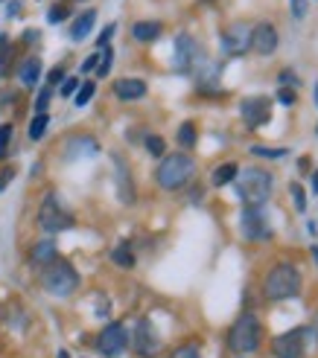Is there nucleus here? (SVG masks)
<instances>
[{
	"label": "nucleus",
	"instance_id": "nucleus-6",
	"mask_svg": "<svg viewBox=\"0 0 318 358\" xmlns=\"http://www.w3.org/2000/svg\"><path fill=\"white\" fill-rule=\"evenodd\" d=\"M38 224L44 227L47 233H59V231H67V227H73V216L62 207L59 195L56 193H47L44 204L38 210Z\"/></svg>",
	"mask_w": 318,
	"mask_h": 358
},
{
	"label": "nucleus",
	"instance_id": "nucleus-17",
	"mask_svg": "<svg viewBox=\"0 0 318 358\" xmlns=\"http://www.w3.org/2000/svg\"><path fill=\"white\" fill-rule=\"evenodd\" d=\"M161 33H164V26H161L158 21H137V24L132 26V35H134L137 41H143V44H146V41H155Z\"/></svg>",
	"mask_w": 318,
	"mask_h": 358
},
{
	"label": "nucleus",
	"instance_id": "nucleus-33",
	"mask_svg": "<svg viewBox=\"0 0 318 358\" xmlns=\"http://www.w3.org/2000/svg\"><path fill=\"white\" fill-rule=\"evenodd\" d=\"M251 152L260 154V157H283V154H286L283 149H266V146H254Z\"/></svg>",
	"mask_w": 318,
	"mask_h": 358
},
{
	"label": "nucleus",
	"instance_id": "nucleus-2",
	"mask_svg": "<svg viewBox=\"0 0 318 358\" xmlns=\"http://www.w3.org/2000/svg\"><path fill=\"white\" fill-rule=\"evenodd\" d=\"M193 172H196V161H193L190 154L175 152V154H167L161 161L155 178H158V184L164 190H182L184 184L193 178Z\"/></svg>",
	"mask_w": 318,
	"mask_h": 358
},
{
	"label": "nucleus",
	"instance_id": "nucleus-14",
	"mask_svg": "<svg viewBox=\"0 0 318 358\" xmlns=\"http://www.w3.org/2000/svg\"><path fill=\"white\" fill-rule=\"evenodd\" d=\"M202 62V50L190 35H178L175 38V67L178 70H190L193 64Z\"/></svg>",
	"mask_w": 318,
	"mask_h": 358
},
{
	"label": "nucleus",
	"instance_id": "nucleus-8",
	"mask_svg": "<svg viewBox=\"0 0 318 358\" xmlns=\"http://www.w3.org/2000/svg\"><path fill=\"white\" fill-rule=\"evenodd\" d=\"M240 114H242V120H245L248 128L266 125L272 120V99L269 96H248V99H242Z\"/></svg>",
	"mask_w": 318,
	"mask_h": 358
},
{
	"label": "nucleus",
	"instance_id": "nucleus-7",
	"mask_svg": "<svg viewBox=\"0 0 318 358\" xmlns=\"http://www.w3.org/2000/svg\"><path fill=\"white\" fill-rule=\"evenodd\" d=\"M126 343H129L126 326L123 323H108L100 332V338H96V350H100L105 358H117L123 350H126Z\"/></svg>",
	"mask_w": 318,
	"mask_h": 358
},
{
	"label": "nucleus",
	"instance_id": "nucleus-21",
	"mask_svg": "<svg viewBox=\"0 0 318 358\" xmlns=\"http://www.w3.org/2000/svg\"><path fill=\"white\" fill-rule=\"evenodd\" d=\"M112 260H114L120 268H134V253H132V248H129V242H120V245L114 248V253H112Z\"/></svg>",
	"mask_w": 318,
	"mask_h": 358
},
{
	"label": "nucleus",
	"instance_id": "nucleus-12",
	"mask_svg": "<svg viewBox=\"0 0 318 358\" xmlns=\"http://www.w3.org/2000/svg\"><path fill=\"white\" fill-rule=\"evenodd\" d=\"M132 343H134V352L143 355V358L155 355V352L161 350V338H158V332H155V326H152V321H141V323H137Z\"/></svg>",
	"mask_w": 318,
	"mask_h": 358
},
{
	"label": "nucleus",
	"instance_id": "nucleus-10",
	"mask_svg": "<svg viewBox=\"0 0 318 358\" xmlns=\"http://www.w3.org/2000/svg\"><path fill=\"white\" fill-rule=\"evenodd\" d=\"M242 233H245V239H251V242H266L272 236L269 219L263 216L260 207H245V213H242Z\"/></svg>",
	"mask_w": 318,
	"mask_h": 358
},
{
	"label": "nucleus",
	"instance_id": "nucleus-31",
	"mask_svg": "<svg viewBox=\"0 0 318 358\" xmlns=\"http://www.w3.org/2000/svg\"><path fill=\"white\" fill-rule=\"evenodd\" d=\"M292 198H295V207L303 213L307 210V195H303V190L298 187V184H292Z\"/></svg>",
	"mask_w": 318,
	"mask_h": 358
},
{
	"label": "nucleus",
	"instance_id": "nucleus-11",
	"mask_svg": "<svg viewBox=\"0 0 318 358\" xmlns=\"http://www.w3.org/2000/svg\"><path fill=\"white\" fill-rule=\"evenodd\" d=\"M222 50L228 55H242L245 50H251V30L245 24H231L222 33Z\"/></svg>",
	"mask_w": 318,
	"mask_h": 358
},
{
	"label": "nucleus",
	"instance_id": "nucleus-22",
	"mask_svg": "<svg viewBox=\"0 0 318 358\" xmlns=\"http://www.w3.org/2000/svg\"><path fill=\"white\" fill-rule=\"evenodd\" d=\"M47 125H50L47 114H35L33 123H30V137L33 140H41V137H44V132H47Z\"/></svg>",
	"mask_w": 318,
	"mask_h": 358
},
{
	"label": "nucleus",
	"instance_id": "nucleus-13",
	"mask_svg": "<svg viewBox=\"0 0 318 358\" xmlns=\"http://www.w3.org/2000/svg\"><path fill=\"white\" fill-rule=\"evenodd\" d=\"M251 50L260 53V55H272L274 50H278V30H274L269 21L257 24L251 30Z\"/></svg>",
	"mask_w": 318,
	"mask_h": 358
},
{
	"label": "nucleus",
	"instance_id": "nucleus-43",
	"mask_svg": "<svg viewBox=\"0 0 318 358\" xmlns=\"http://www.w3.org/2000/svg\"><path fill=\"white\" fill-rule=\"evenodd\" d=\"M315 105H318V84H315Z\"/></svg>",
	"mask_w": 318,
	"mask_h": 358
},
{
	"label": "nucleus",
	"instance_id": "nucleus-36",
	"mask_svg": "<svg viewBox=\"0 0 318 358\" xmlns=\"http://www.w3.org/2000/svg\"><path fill=\"white\" fill-rule=\"evenodd\" d=\"M114 30H117V26H114V24H108V26H105V33L100 35V41H96V44H100V47H105V44H108V41H112Z\"/></svg>",
	"mask_w": 318,
	"mask_h": 358
},
{
	"label": "nucleus",
	"instance_id": "nucleus-9",
	"mask_svg": "<svg viewBox=\"0 0 318 358\" xmlns=\"http://www.w3.org/2000/svg\"><path fill=\"white\" fill-rule=\"evenodd\" d=\"M272 350L278 358H303L307 350V329H292V332H283L272 341Z\"/></svg>",
	"mask_w": 318,
	"mask_h": 358
},
{
	"label": "nucleus",
	"instance_id": "nucleus-40",
	"mask_svg": "<svg viewBox=\"0 0 318 358\" xmlns=\"http://www.w3.org/2000/svg\"><path fill=\"white\" fill-rule=\"evenodd\" d=\"M281 82H283V84H289V82H295V76H292V73H283V76H281Z\"/></svg>",
	"mask_w": 318,
	"mask_h": 358
},
{
	"label": "nucleus",
	"instance_id": "nucleus-42",
	"mask_svg": "<svg viewBox=\"0 0 318 358\" xmlns=\"http://www.w3.org/2000/svg\"><path fill=\"white\" fill-rule=\"evenodd\" d=\"M59 358H71V355H67V352H64V350H62V352H59Z\"/></svg>",
	"mask_w": 318,
	"mask_h": 358
},
{
	"label": "nucleus",
	"instance_id": "nucleus-16",
	"mask_svg": "<svg viewBox=\"0 0 318 358\" xmlns=\"http://www.w3.org/2000/svg\"><path fill=\"white\" fill-rule=\"evenodd\" d=\"M94 21H96V12H94V9L82 12V15L73 21V26H71V38H73V41H85L88 33L94 30Z\"/></svg>",
	"mask_w": 318,
	"mask_h": 358
},
{
	"label": "nucleus",
	"instance_id": "nucleus-19",
	"mask_svg": "<svg viewBox=\"0 0 318 358\" xmlns=\"http://www.w3.org/2000/svg\"><path fill=\"white\" fill-rule=\"evenodd\" d=\"M33 262H35V265H50V262H56V245H53L50 239L38 242V245L33 248Z\"/></svg>",
	"mask_w": 318,
	"mask_h": 358
},
{
	"label": "nucleus",
	"instance_id": "nucleus-39",
	"mask_svg": "<svg viewBox=\"0 0 318 358\" xmlns=\"http://www.w3.org/2000/svg\"><path fill=\"white\" fill-rule=\"evenodd\" d=\"M6 47H9L6 35H0V67H3V59H6Z\"/></svg>",
	"mask_w": 318,
	"mask_h": 358
},
{
	"label": "nucleus",
	"instance_id": "nucleus-18",
	"mask_svg": "<svg viewBox=\"0 0 318 358\" xmlns=\"http://www.w3.org/2000/svg\"><path fill=\"white\" fill-rule=\"evenodd\" d=\"M18 79H21L24 88H35V82L41 79V62L38 59H26L21 64V70H18Z\"/></svg>",
	"mask_w": 318,
	"mask_h": 358
},
{
	"label": "nucleus",
	"instance_id": "nucleus-37",
	"mask_svg": "<svg viewBox=\"0 0 318 358\" xmlns=\"http://www.w3.org/2000/svg\"><path fill=\"white\" fill-rule=\"evenodd\" d=\"M62 79H64V70L62 67H53L50 70V88H53V84H59Z\"/></svg>",
	"mask_w": 318,
	"mask_h": 358
},
{
	"label": "nucleus",
	"instance_id": "nucleus-34",
	"mask_svg": "<svg viewBox=\"0 0 318 358\" xmlns=\"http://www.w3.org/2000/svg\"><path fill=\"white\" fill-rule=\"evenodd\" d=\"M292 15L301 21V18H307V0H292Z\"/></svg>",
	"mask_w": 318,
	"mask_h": 358
},
{
	"label": "nucleus",
	"instance_id": "nucleus-5",
	"mask_svg": "<svg viewBox=\"0 0 318 358\" xmlns=\"http://www.w3.org/2000/svg\"><path fill=\"white\" fill-rule=\"evenodd\" d=\"M44 289L53 294V297H67L79 289V274L71 262L64 260H56L50 262L47 271H44Z\"/></svg>",
	"mask_w": 318,
	"mask_h": 358
},
{
	"label": "nucleus",
	"instance_id": "nucleus-32",
	"mask_svg": "<svg viewBox=\"0 0 318 358\" xmlns=\"http://www.w3.org/2000/svg\"><path fill=\"white\" fill-rule=\"evenodd\" d=\"M67 18V9L64 6H53L50 12H47V21L50 24H59V21H64Z\"/></svg>",
	"mask_w": 318,
	"mask_h": 358
},
{
	"label": "nucleus",
	"instance_id": "nucleus-15",
	"mask_svg": "<svg viewBox=\"0 0 318 358\" xmlns=\"http://www.w3.org/2000/svg\"><path fill=\"white\" fill-rule=\"evenodd\" d=\"M114 93L120 99H126V102H132V99H141L146 93V82L143 79H117L114 82Z\"/></svg>",
	"mask_w": 318,
	"mask_h": 358
},
{
	"label": "nucleus",
	"instance_id": "nucleus-26",
	"mask_svg": "<svg viewBox=\"0 0 318 358\" xmlns=\"http://www.w3.org/2000/svg\"><path fill=\"white\" fill-rule=\"evenodd\" d=\"M170 358H202V352H199L196 343H184V347H178Z\"/></svg>",
	"mask_w": 318,
	"mask_h": 358
},
{
	"label": "nucleus",
	"instance_id": "nucleus-20",
	"mask_svg": "<svg viewBox=\"0 0 318 358\" xmlns=\"http://www.w3.org/2000/svg\"><path fill=\"white\" fill-rule=\"evenodd\" d=\"M237 172H240L237 163H222V166H216V172H213V184H216V187H225V184H231L233 178H237Z\"/></svg>",
	"mask_w": 318,
	"mask_h": 358
},
{
	"label": "nucleus",
	"instance_id": "nucleus-30",
	"mask_svg": "<svg viewBox=\"0 0 318 358\" xmlns=\"http://www.w3.org/2000/svg\"><path fill=\"white\" fill-rule=\"evenodd\" d=\"M79 84H82V82H79L76 76H71V79H64V82H62V96H73V93L79 91Z\"/></svg>",
	"mask_w": 318,
	"mask_h": 358
},
{
	"label": "nucleus",
	"instance_id": "nucleus-24",
	"mask_svg": "<svg viewBox=\"0 0 318 358\" xmlns=\"http://www.w3.org/2000/svg\"><path fill=\"white\" fill-rule=\"evenodd\" d=\"M94 91H96V84L94 82H85V84H79V91H76V96H73V102L82 108V105H88L91 102V96H94Z\"/></svg>",
	"mask_w": 318,
	"mask_h": 358
},
{
	"label": "nucleus",
	"instance_id": "nucleus-27",
	"mask_svg": "<svg viewBox=\"0 0 318 358\" xmlns=\"http://www.w3.org/2000/svg\"><path fill=\"white\" fill-rule=\"evenodd\" d=\"M50 96H53V88H50V84H47V88H44V91H41V93H38V102H35V111H38V114H47V105H50Z\"/></svg>",
	"mask_w": 318,
	"mask_h": 358
},
{
	"label": "nucleus",
	"instance_id": "nucleus-23",
	"mask_svg": "<svg viewBox=\"0 0 318 358\" xmlns=\"http://www.w3.org/2000/svg\"><path fill=\"white\" fill-rule=\"evenodd\" d=\"M178 143H182L184 149H190L193 143H196V125H193V123H184L182 128H178Z\"/></svg>",
	"mask_w": 318,
	"mask_h": 358
},
{
	"label": "nucleus",
	"instance_id": "nucleus-25",
	"mask_svg": "<svg viewBox=\"0 0 318 358\" xmlns=\"http://www.w3.org/2000/svg\"><path fill=\"white\" fill-rule=\"evenodd\" d=\"M112 62H114V50L105 47V53H100V64H96V76H105L112 70Z\"/></svg>",
	"mask_w": 318,
	"mask_h": 358
},
{
	"label": "nucleus",
	"instance_id": "nucleus-1",
	"mask_svg": "<svg viewBox=\"0 0 318 358\" xmlns=\"http://www.w3.org/2000/svg\"><path fill=\"white\" fill-rule=\"evenodd\" d=\"M237 195L245 202V207H263L269 202V195H272V187H274V181L269 172H263L257 166L251 169H242L237 172Z\"/></svg>",
	"mask_w": 318,
	"mask_h": 358
},
{
	"label": "nucleus",
	"instance_id": "nucleus-41",
	"mask_svg": "<svg viewBox=\"0 0 318 358\" xmlns=\"http://www.w3.org/2000/svg\"><path fill=\"white\" fill-rule=\"evenodd\" d=\"M312 193L318 195V169H315V175H312Z\"/></svg>",
	"mask_w": 318,
	"mask_h": 358
},
{
	"label": "nucleus",
	"instance_id": "nucleus-4",
	"mask_svg": "<svg viewBox=\"0 0 318 358\" xmlns=\"http://www.w3.org/2000/svg\"><path fill=\"white\" fill-rule=\"evenodd\" d=\"M266 297L269 300H286V297H298L301 294V271L289 262H281L269 271L266 277Z\"/></svg>",
	"mask_w": 318,
	"mask_h": 358
},
{
	"label": "nucleus",
	"instance_id": "nucleus-28",
	"mask_svg": "<svg viewBox=\"0 0 318 358\" xmlns=\"http://www.w3.org/2000/svg\"><path fill=\"white\" fill-rule=\"evenodd\" d=\"M146 149H149V154H155V157H161V154H164V140H161L158 134H152V137H146Z\"/></svg>",
	"mask_w": 318,
	"mask_h": 358
},
{
	"label": "nucleus",
	"instance_id": "nucleus-3",
	"mask_svg": "<svg viewBox=\"0 0 318 358\" xmlns=\"http://www.w3.org/2000/svg\"><path fill=\"white\" fill-rule=\"evenodd\" d=\"M260 341H263V326H260V321L254 318L251 312L240 314V318L233 321L231 332H228V347H231V352H237V355L254 352V350L260 347Z\"/></svg>",
	"mask_w": 318,
	"mask_h": 358
},
{
	"label": "nucleus",
	"instance_id": "nucleus-29",
	"mask_svg": "<svg viewBox=\"0 0 318 358\" xmlns=\"http://www.w3.org/2000/svg\"><path fill=\"white\" fill-rule=\"evenodd\" d=\"M9 137H12V125H0V157H6L9 152Z\"/></svg>",
	"mask_w": 318,
	"mask_h": 358
},
{
	"label": "nucleus",
	"instance_id": "nucleus-35",
	"mask_svg": "<svg viewBox=\"0 0 318 358\" xmlns=\"http://www.w3.org/2000/svg\"><path fill=\"white\" fill-rule=\"evenodd\" d=\"M278 99H281L283 105H295V99H298V96H295V91H289V88H281V91H278Z\"/></svg>",
	"mask_w": 318,
	"mask_h": 358
},
{
	"label": "nucleus",
	"instance_id": "nucleus-38",
	"mask_svg": "<svg viewBox=\"0 0 318 358\" xmlns=\"http://www.w3.org/2000/svg\"><path fill=\"white\" fill-rule=\"evenodd\" d=\"M96 64H100V53H94V55H91V59H88L85 64H82V70H94Z\"/></svg>",
	"mask_w": 318,
	"mask_h": 358
}]
</instances>
